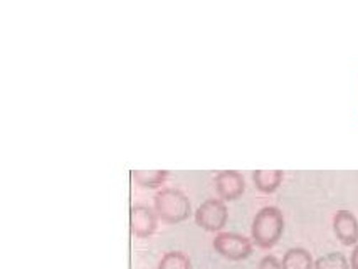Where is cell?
<instances>
[{
    "instance_id": "cell-1",
    "label": "cell",
    "mask_w": 358,
    "mask_h": 269,
    "mask_svg": "<svg viewBox=\"0 0 358 269\" xmlns=\"http://www.w3.org/2000/svg\"><path fill=\"white\" fill-rule=\"evenodd\" d=\"M282 231H285V215L278 207H262L259 212L254 215L251 238L252 242L262 249H271L273 246H276Z\"/></svg>"
},
{
    "instance_id": "cell-2",
    "label": "cell",
    "mask_w": 358,
    "mask_h": 269,
    "mask_svg": "<svg viewBox=\"0 0 358 269\" xmlns=\"http://www.w3.org/2000/svg\"><path fill=\"white\" fill-rule=\"evenodd\" d=\"M153 204H155V212L160 217V221L166 222V224L184 222L192 214L189 197L178 189H160L155 194Z\"/></svg>"
},
{
    "instance_id": "cell-3",
    "label": "cell",
    "mask_w": 358,
    "mask_h": 269,
    "mask_svg": "<svg viewBox=\"0 0 358 269\" xmlns=\"http://www.w3.org/2000/svg\"><path fill=\"white\" fill-rule=\"evenodd\" d=\"M227 219V205L219 198H207L195 210V224L207 233H220L226 227Z\"/></svg>"
},
{
    "instance_id": "cell-4",
    "label": "cell",
    "mask_w": 358,
    "mask_h": 269,
    "mask_svg": "<svg viewBox=\"0 0 358 269\" xmlns=\"http://www.w3.org/2000/svg\"><path fill=\"white\" fill-rule=\"evenodd\" d=\"M214 249L229 261H244L252 254V241L237 233H219L214 239Z\"/></svg>"
},
{
    "instance_id": "cell-5",
    "label": "cell",
    "mask_w": 358,
    "mask_h": 269,
    "mask_svg": "<svg viewBox=\"0 0 358 269\" xmlns=\"http://www.w3.org/2000/svg\"><path fill=\"white\" fill-rule=\"evenodd\" d=\"M215 190H217L220 201H236L244 194L245 180L243 173L236 170H222L215 175L214 179Z\"/></svg>"
},
{
    "instance_id": "cell-6",
    "label": "cell",
    "mask_w": 358,
    "mask_h": 269,
    "mask_svg": "<svg viewBox=\"0 0 358 269\" xmlns=\"http://www.w3.org/2000/svg\"><path fill=\"white\" fill-rule=\"evenodd\" d=\"M158 226V215L148 205H133L130 212L131 234L136 238L147 239L155 234Z\"/></svg>"
},
{
    "instance_id": "cell-7",
    "label": "cell",
    "mask_w": 358,
    "mask_h": 269,
    "mask_svg": "<svg viewBox=\"0 0 358 269\" xmlns=\"http://www.w3.org/2000/svg\"><path fill=\"white\" fill-rule=\"evenodd\" d=\"M333 231L336 239L345 246H355L358 242V221L355 214L341 209L333 217Z\"/></svg>"
},
{
    "instance_id": "cell-8",
    "label": "cell",
    "mask_w": 358,
    "mask_h": 269,
    "mask_svg": "<svg viewBox=\"0 0 358 269\" xmlns=\"http://www.w3.org/2000/svg\"><path fill=\"white\" fill-rule=\"evenodd\" d=\"M281 266L282 269H315V261L310 251L303 247H293L285 252Z\"/></svg>"
},
{
    "instance_id": "cell-9",
    "label": "cell",
    "mask_w": 358,
    "mask_h": 269,
    "mask_svg": "<svg viewBox=\"0 0 358 269\" xmlns=\"http://www.w3.org/2000/svg\"><path fill=\"white\" fill-rule=\"evenodd\" d=\"M282 177H285L282 170H254L252 172V182L261 194L276 192L278 187L281 185Z\"/></svg>"
},
{
    "instance_id": "cell-10",
    "label": "cell",
    "mask_w": 358,
    "mask_h": 269,
    "mask_svg": "<svg viewBox=\"0 0 358 269\" xmlns=\"http://www.w3.org/2000/svg\"><path fill=\"white\" fill-rule=\"evenodd\" d=\"M133 180L143 189H160L165 184L169 172L166 170H133Z\"/></svg>"
},
{
    "instance_id": "cell-11",
    "label": "cell",
    "mask_w": 358,
    "mask_h": 269,
    "mask_svg": "<svg viewBox=\"0 0 358 269\" xmlns=\"http://www.w3.org/2000/svg\"><path fill=\"white\" fill-rule=\"evenodd\" d=\"M158 269H192L189 256L180 251L166 252L164 258L160 259Z\"/></svg>"
},
{
    "instance_id": "cell-12",
    "label": "cell",
    "mask_w": 358,
    "mask_h": 269,
    "mask_svg": "<svg viewBox=\"0 0 358 269\" xmlns=\"http://www.w3.org/2000/svg\"><path fill=\"white\" fill-rule=\"evenodd\" d=\"M315 269H352L348 259L341 252H328L315 261Z\"/></svg>"
},
{
    "instance_id": "cell-13",
    "label": "cell",
    "mask_w": 358,
    "mask_h": 269,
    "mask_svg": "<svg viewBox=\"0 0 358 269\" xmlns=\"http://www.w3.org/2000/svg\"><path fill=\"white\" fill-rule=\"evenodd\" d=\"M257 269H282V266H281L280 261L274 258V256H264V258L261 259L259 268Z\"/></svg>"
},
{
    "instance_id": "cell-14",
    "label": "cell",
    "mask_w": 358,
    "mask_h": 269,
    "mask_svg": "<svg viewBox=\"0 0 358 269\" xmlns=\"http://www.w3.org/2000/svg\"><path fill=\"white\" fill-rule=\"evenodd\" d=\"M350 268L358 269V244L355 246V249L352 251V256H350Z\"/></svg>"
}]
</instances>
